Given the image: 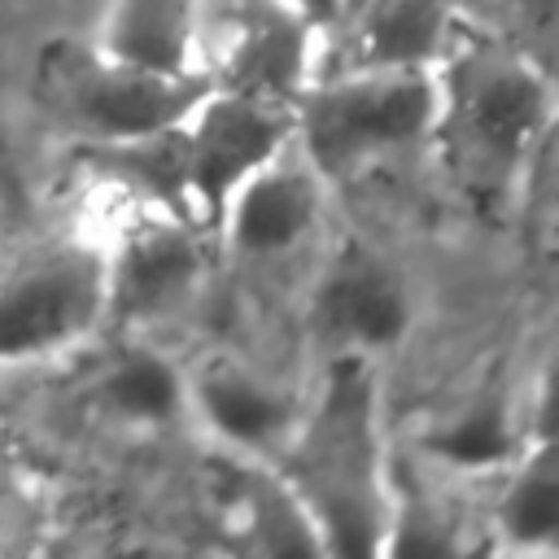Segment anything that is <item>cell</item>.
<instances>
[{"label":"cell","mask_w":559,"mask_h":559,"mask_svg":"<svg viewBox=\"0 0 559 559\" xmlns=\"http://www.w3.org/2000/svg\"><path fill=\"white\" fill-rule=\"evenodd\" d=\"M280 480L332 555H380L393 520L371 354H332L319 406L284 437Z\"/></svg>","instance_id":"1"},{"label":"cell","mask_w":559,"mask_h":559,"mask_svg":"<svg viewBox=\"0 0 559 559\" xmlns=\"http://www.w3.org/2000/svg\"><path fill=\"white\" fill-rule=\"evenodd\" d=\"M437 459L467 467V472H485V467H502L515 459L520 450V432L511 424V406L502 393H480L472 397L454 419H445L437 432H428L424 441ZM528 445V441H524Z\"/></svg>","instance_id":"15"},{"label":"cell","mask_w":559,"mask_h":559,"mask_svg":"<svg viewBox=\"0 0 559 559\" xmlns=\"http://www.w3.org/2000/svg\"><path fill=\"white\" fill-rule=\"evenodd\" d=\"M432 66H336L293 96V144L323 183H341L380 157L432 140Z\"/></svg>","instance_id":"3"},{"label":"cell","mask_w":559,"mask_h":559,"mask_svg":"<svg viewBox=\"0 0 559 559\" xmlns=\"http://www.w3.org/2000/svg\"><path fill=\"white\" fill-rule=\"evenodd\" d=\"M493 17H498V35L537 52L533 39H550L555 31V0H493Z\"/></svg>","instance_id":"17"},{"label":"cell","mask_w":559,"mask_h":559,"mask_svg":"<svg viewBox=\"0 0 559 559\" xmlns=\"http://www.w3.org/2000/svg\"><path fill=\"white\" fill-rule=\"evenodd\" d=\"M310 319L332 354H371L406 332L411 293L384 253L367 240H345L314 280Z\"/></svg>","instance_id":"9"},{"label":"cell","mask_w":559,"mask_h":559,"mask_svg":"<svg viewBox=\"0 0 559 559\" xmlns=\"http://www.w3.org/2000/svg\"><path fill=\"white\" fill-rule=\"evenodd\" d=\"M437 74V122L450 175L480 205H498L533 170L555 118L550 70L502 35L450 39Z\"/></svg>","instance_id":"2"},{"label":"cell","mask_w":559,"mask_h":559,"mask_svg":"<svg viewBox=\"0 0 559 559\" xmlns=\"http://www.w3.org/2000/svg\"><path fill=\"white\" fill-rule=\"evenodd\" d=\"M354 9H358V0H341V17H345V13H354Z\"/></svg>","instance_id":"19"},{"label":"cell","mask_w":559,"mask_h":559,"mask_svg":"<svg viewBox=\"0 0 559 559\" xmlns=\"http://www.w3.org/2000/svg\"><path fill=\"white\" fill-rule=\"evenodd\" d=\"M31 87L57 127L83 144H109L183 122L214 83L201 70H148L100 44L52 35L35 52Z\"/></svg>","instance_id":"4"},{"label":"cell","mask_w":559,"mask_h":559,"mask_svg":"<svg viewBox=\"0 0 559 559\" xmlns=\"http://www.w3.org/2000/svg\"><path fill=\"white\" fill-rule=\"evenodd\" d=\"M105 393L114 402V411H122L127 419H170L179 411V397H183V380L179 371L153 354V349H127L109 376H105Z\"/></svg>","instance_id":"16"},{"label":"cell","mask_w":559,"mask_h":559,"mask_svg":"<svg viewBox=\"0 0 559 559\" xmlns=\"http://www.w3.org/2000/svg\"><path fill=\"white\" fill-rule=\"evenodd\" d=\"M105 319V249L57 223H0V362L74 345Z\"/></svg>","instance_id":"5"},{"label":"cell","mask_w":559,"mask_h":559,"mask_svg":"<svg viewBox=\"0 0 559 559\" xmlns=\"http://www.w3.org/2000/svg\"><path fill=\"white\" fill-rule=\"evenodd\" d=\"M96 44L148 70H197L192 0H109Z\"/></svg>","instance_id":"13"},{"label":"cell","mask_w":559,"mask_h":559,"mask_svg":"<svg viewBox=\"0 0 559 559\" xmlns=\"http://www.w3.org/2000/svg\"><path fill=\"white\" fill-rule=\"evenodd\" d=\"M319 31H328V26H336L341 22V0H293Z\"/></svg>","instance_id":"18"},{"label":"cell","mask_w":559,"mask_h":559,"mask_svg":"<svg viewBox=\"0 0 559 559\" xmlns=\"http://www.w3.org/2000/svg\"><path fill=\"white\" fill-rule=\"evenodd\" d=\"M314 35L293 0H192V66L223 92L293 105L314 74Z\"/></svg>","instance_id":"6"},{"label":"cell","mask_w":559,"mask_h":559,"mask_svg":"<svg viewBox=\"0 0 559 559\" xmlns=\"http://www.w3.org/2000/svg\"><path fill=\"white\" fill-rule=\"evenodd\" d=\"M192 397L205 415V424L245 450H266V445H284V437L293 432V406L280 389H271L262 376L245 371L231 358H214L201 367V376L192 380Z\"/></svg>","instance_id":"12"},{"label":"cell","mask_w":559,"mask_h":559,"mask_svg":"<svg viewBox=\"0 0 559 559\" xmlns=\"http://www.w3.org/2000/svg\"><path fill=\"white\" fill-rule=\"evenodd\" d=\"M323 205V179L306 153L288 140L266 166H258L227 201L218 240L245 262H271L310 240Z\"/></svg>","instance_id":"10"},{"label":"cell","mask_w":559,"mask_h":559,"mask_svg":"<svg viewBox=\"0 0 559 559\" xmlns=\"http://www.w3.org/2000/svg\"><path fill=\"white\" fill-rule=\"evenodd\" d=\"M498 528L507 533L511 546L542 550L559 533V463H555V441L533 437L515 454V476L498 502Z\"/></svg>","instance_id":"14"},{"label":"cell","mask_w":559,"mask_h":559,"mask_svg":"<svg viewBox=\"0 0 559 559\" xmlns=\"http://www.w3.org/2000/svg\"><path fill=\"white\" fill-rule=\"evenodd\" d=\"M293 140V105L210 87L183 118V183L192 223L214 236L231 192Z\"/></svg>","instance_id":"7"},{"label":"cell","mask_w":559,"mask_h":559,"mask_svg":"<svg viewBox=\"0 0 559 559\" xmlns=\"http://www.w3.org/2000/svg\"><path fill=\"white\" fill-rule=\"evenodd\" d=\"M205 231L157 205L140 210L105 249V314L153 323L175 314L201 284Z\"/></svg>","instance_id":"8"},{"label":"cell","mask_w":559,"mask_h":559,"mask_svg":"<svg viewBox=\"0 0 559 559\" xmlns=\"http://www.w3.org/2000/svg\"><path fill=\"white\" fill-rule=\"evenodd\" d=\"M459 0H358L336 26L345 35L341 66H437L454 39Z\"/></svg>","instance_id":"11"}]
</instances>
